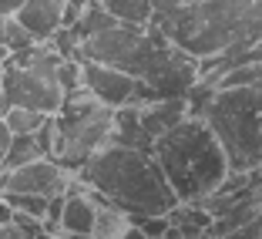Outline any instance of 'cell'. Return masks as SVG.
I'll return each instance as SVG.
<instances>
[{
  "instance_id": "obj_24",
  "label": "cell",
  "mask_w": 262,
  "mask_h": 239,
  "mask_svg": "<svg viewBox=\"0 0 262 239\" xmlns=\"http://www.w3.org/2000/svg\"><path fill=\"white\" fill-rule=\"evenodd\" d=\"M4 64H7V61H0V88H4Z\"/></svg>"
},
{
  "instance_id": "obj_18",
  "label": "cell",
  "mask_w": 262,
  "mask_h": 239,
  "mask_svg": "<svg viewBox=\"0 0 262 239\" xmlns=\"http://www.w3.org/2000/svg\"><path fill=\"white\" fill-rule=\"evenodd\" d=\"M10 142H14V131H10L7 118H0V172H4V162H7V152H10Z\"/></svg>"
},
{
  "instance_id": "obj_2",
  "label": "cell",
  "mask_w": 262,
  "mask_h": 239,
  "mask_svg": "<svg viewBox=\"0 0 262 239\" xmlns=\"http://www.w3.org/2000/svg\"><path fill=\"white\" fill-rule=\"evenodd\" d=\"M77 178L98 202H111V206L124 209L131 219L168 216L178 206V195L171 192L155 155L121 145V142H108L104 148H98L81 165Z\"/></svg>"
},
{
  "instance_id": "obj_3",
  "label": "cell",
  "mask_w": 262,
  "mask_h": 239,
  "mask_svg": "<svg viewBox=\"0 0 262 239\" xmlns=\"http://www.w3.org/2000/svg\"><path fill=\"white\" fill-rule=\"evenodd\" d=\"M188 115L205 118L232 172L262 169V81L232 88H208L199 81L188 91Z\"/></svg>"
},
{
  "instance_id": "obj_7",
  "label": "cell",
  "mask_w": 262,
  "mask_h": 239,
  "mask_svg": "<svg viewBox=\"0 0 262 239\" xmlns=\"http://www.w3.org/2000/svg\"><path fill=\"white\" fill-rule=\"evenodd\" d=\"M141 81L155 98H188V91L202 81V61L185 54L182 47H175L165 37V44L155 51L151 64L145 68Z\"/></svg>"
},
{
  "instance_id": "obj_9",
  "label": "cell",
  "mask_w": 262,
  "mask_h": 239,
  "mask_svg": "<svg viewBox=\"0 0 262 239\" xmlns=\"http://www.w3.org/2000/svg\"><path fill=\"white\" fill-rule=\"evenodd\" d=\"M81 61V88L91 91L98 101H104L108 108H121V105H145V101H155V94L148 91V85L141 77L128 74V71L108 68V64L88 61V57H77Z\"/></svg>"
},
{
  "instance_id": "obj_15",
  "label": "cell",
  "mask_w": 262,
  "mask_h": 239,
  "mask_svg": "<svg viewBox=\"0 0 262 239\" xmlns=\"http://www.w3.org/2000/svg\"><path fill=\"white\" fill-rule=\"evenodd\" d=\"M47 118H51V115L34 111V108H20V105H14V108L7 111V125H10L14 135H31V131H40L47 125Z\"/></svg>"
},
{
  "instance_id": "obj_8",
  "label": "cell",
  "mask_w": 262,
  "mask_h": 239,
  "mask_svg": "<svg viewBox=\"0 0 262 239\" xmlns=\"http://www.w3.org/2000/svg\"><path fill=\"white\" fill-rule=\"evenodd\" d=\"M4 91H7L10 105L44 111V115H54V111L64 105V98H68V91H64V85H61L57 74L20 68V64H14V61L4 64Z\"/></svg>"
},
{
  "instance_id": "obj_20",
  "label": "cell",
  "mask_w": 262,
  "mask_h": 239,
  "mask_svg": "<svg viewBox=\"0 0 262 239\" xmlns=\"http://www.w3.org/2000/svg\"><path fill=\"white\" fill-rule=\"evenodd\" d=\"M7 223H14V206L0 195V226H7Z\"/></svg>"
},
{
  "instance_id": "obj_1",
  "label": "cell",
  "mask_w": 262,
  "mask_h": 239,
  "mask_svg": "<svg viewBox=\"0 0 262 239\" xmlns=\"http://www.w3.org/2000/svg\"><path fill=\"white\" fill-rule=\"evenodd\" d=\"M151 24L185 54L215 61L262 41V0H185L155 10Z\"/></svg>"
},
{
  "instance_id": "obj_4",
  "label": "cell",
  "mask_w": 262,
  "mask_h": 239,
  "mask_svg": "<svg viewBox=\"0 0 262 239\" xmlns=\"http://www.w3.org/2000/svg\"><path fill=\"white\" fill-rule=\"evenodd\" d=\"M151 155L162 165L178 202L208 199L212 192L222 189V182L232 172L222 145H219V138L212 135V128L205 125L202 115H188L175 128L158 135L151 145Z\"/></svg>"
},
{
  "instance_id": "obj_6",
  "label": "cell",
  "mask_w": 262,
  "mask_h": 239,
  "mask_svg": "<svg viewBox=\"0 0 262 239\" xmlns=\"http://www.w3.org/2000/svg\"><path fill=\"white\" fill-rule=\"evenodd\" d=\"M162 44H165V34L155 24H145V27L111 24V27L81 41L77 57H88V61L108 64V68H118V71H128V74L141 77Z\"/></svg>"
},
{
  "instance_id": "obj_23",
  "label": "cell",
  "mask_w": 262,
  "mask_h": 239,
  "mask_svg": "<svg viewBox=\"0 0 262 239\" xmlns=\"http://www.w3.org/2000/svg\"><path fill=\"white\" fill-rule=\"evenodd\" d=\"M57 239H98L94 232H57Z\"/></svg>"
},
{
  "instance_id": "obj_12",
  "label": "cell",
  "mask_w": 262,
  "mask_h": 239,
  "mask_svg": "<svg viewBox=\"0 0 262 239\" xmlns=\"http://www.w3.org/2000/svg\"><path fill=\"white\" fill-rule=\"evenodd\" d=\"M138 118L141 128L151 135V142L158 135H165L168 128H175L182 118H188V98H155L138 105Z\"/></svg>"
},
{
  "instance_id": "obj_10",
  "label": "cell",
  "mask_w": 262,
  "mask_h": 239,
  "mask_svg": "<svg viewBox=\"0 0 262 239\" xmlns=\"http://www.w3.org/2000/svg\"><path fill=\"white\" fill-rule=\"evenodd\" d=\"M74 178L77 172H68L51 155H40L34 162L0 172V192H31V195L51 199V195H61V192H74Z\"/></svg>"
},
{
  "instance_id": "obj_14",
  "label": "cell",
  "mask_w": 262,
  "mask_h": 239,
  "mask_svg": "<svg viewBox=\"0 0 262 239\" xmlns=\"http://www.w3.org/2000/svg\"><path fill=\"white\" fill-rule=\"evenodd\" d=\"M131 226V216L124 209L111 206V202H98V223H94V236L108 239V236H124Z\"/></svg>"
},
{
  "instance_id": "obj_21",
  "label": "cell",
  "mask_w": 262,
  "mask_h": 239,
  "mask_svg": "<svg viewBox=\"0 0 262 239\" xmlns=\"http://www.w3.org/2000/svg\"><path fill=\"white\" fill-rule=\"evenodd\" d=\"M0 239H27V236H24L14 223H7V226H0Z\"/></svg>"
},
{
  "instance_id": "obj_22",
  "label": "cell",
  "mask_w": 262,
  "mask_h": 239,
  "mask_svg": "<svg viewBox=\"0 0 262 239\" xmlns=\"http://www.w3.org/2000/svg\"><path fill=\"white\" fill-rule=\"evenodd\" d=\"M14 108V105H10V98H7V91H4V88H0V118H7V111Z\"/></svg>"
},
{
  "instance_id": "obj_16",
  "label": "cell",
  "mask_w": 262,
  "mask_h": 239,
  "mask_svg": "<svg viewBox=\"0 0 262 239\" xmlns=\"http://www.w3.org/2000/svg\"><path fill=\"white\" fill-rule=\"evenodd\" d=\"M4 44H7L10 54H20V51H27V47L37 44V41L24 31V24L17 21V17H7V24H4Z\"/></svg>"
},
{
  "instance_id": "obj_19",
  "label": "cell",
  "mask_w": 262,
  "mask_h": 239,
  "mask_svg": "<svg viewBox=\"0 0 262 239\" xmlns=\"http://www.w3.org/2000/svg\"><path fill=\"white\" fill-rule=\"evenodd\" d=\"M27 0H0V17H14Z\"/></svg>"
},
{
  "instance_id": "obj_17",
  "label": "cell",
  "mask_w": 262,
  "mask_h": 239,
  "mask_svg": "<svg viewBox=\"0 0 262 239\" xmlns=\"http://www.w3.org/2000/svg\"><path fill=\"white\" fill-rule=\"evenodd\" d=\"M219 239H262V212H255L252 219L239 223L235 229H229L225 236H219Z\"/></svg>"
},
{
  "instance_id": "obj_13",
  "label": "cell",
  "mask_w": 262,
  "mask_h": 239,
  "mask_svg": "<svg viewBox=\"0 0 262 239\" xmlns=\"http://www.w3.org/2000/svg\"><path fill=\"white\" fill-rule=\"evenodd\" d=\"M101 7L108 10L118 24H135V27H145L155 17V0H98Z\"/></svg>"
},
{
  "instance_id": "obj_11",
  "label": "cell",
  "mask_w": 262,
  "mask_h": 239,
  "mask_svg": "<svg viewBox=\"0 0 262 239\" xmlns=\"http://www.w3.org/2000/svg\"><path fill=\"white\" fill-rule=\"evenodd\" d=\"M14 17L34 41H51V34L68 24V0H27Z\"/></svg>"
},
{
  "instance_id": "obj_5",
  "label": "cell",
  "mask_w": 262,
  "mask_h": 239,
  "mask_svg": "<svg viewBox=\"0 0 262 239\" xmlns=\"http://www.w3.org/2000/svg\"><path fill=\"white\" fill-rule=\"evenodd\" d=\"M47 128H51V158H57L68 172H81V165L111 142L115 108L98 101L91 91L77 88V91H68L64 105L51 115Z\"/></svg>"
}]
</instances>
